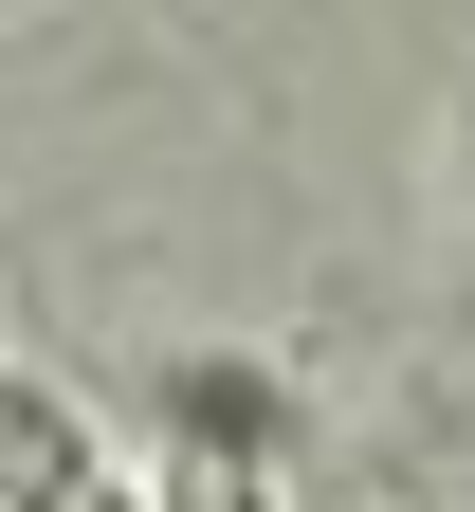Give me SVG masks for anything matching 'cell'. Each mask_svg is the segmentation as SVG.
Here are the masks:
<instances>
[{
  "instance_id": "1",
  "label": "cell",
  "mask_w": 475,
  "mask_h": 512,
  "mask_svg": "<svg viewBox=\"0 0 475 512\" xmlns=\"http://www.w3.org/2000/svg\"><path fill=\"white\" fill-rule=\"evenodd\" d=\"M275 458H293V384L256 348H183L147 384V494L128 512H275Z\"/></svg>"
},
{
  "instance_id": "2",
  "label": "cell",
  "mask_w": 475,
  "mask_h": 512,
  "mask_svg": "<svg viewBox=\"0 0 475 512\" xmlns=\"http://www.w3.org/2000/svg\"><path fill=\"white\" fill-rule=\"evenodd\" d=\"M0 512H110V439L55 366H0Z\"/></svg>"
},
{
  "instance_id": "3",
  "label": "cell",
  "mask_w": 475,
  "mask_h": 512,
  "mask_svg": "<svg viewBox=\"0 0 475 512\" xmlns=\"http://www.w3.org/2000/svg\"><path fill=\"white\" fill-rule=\"evenodd\" d=\"M457 238H475V128H457Z\"/></svg>"
}]
</instances>
